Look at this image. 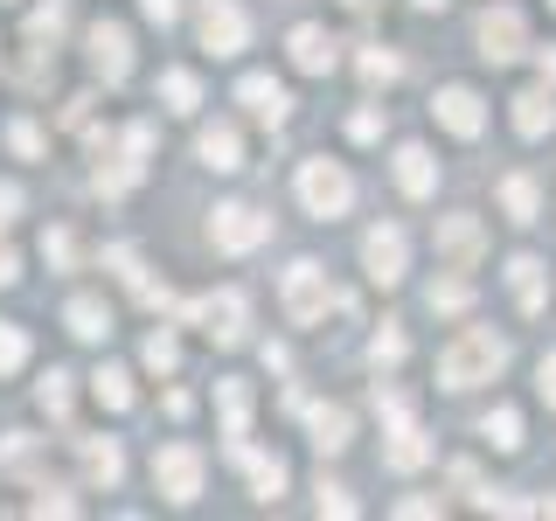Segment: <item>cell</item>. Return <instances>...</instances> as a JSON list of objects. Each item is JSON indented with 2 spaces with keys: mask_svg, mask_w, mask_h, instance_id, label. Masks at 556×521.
I'll return each instance as SVG.
<instances>
[{
  "mask_svg": "<svg viewBox=\"0 0 556 521\" xmlns=\"http://www.w3.org/2000/svg\"><path fill=\"white\" fill-rule=\"evenodd\" d=\"M195 153H202V167H216V174H230V167H243V139H237V126H202V139H195Z\"/></svg>",
  "mask_w": 556,
  "mask_h": 521,
  "instance_id": "cell-16",
  "label": "cell"
},
{
  "mask_svg": "<svg viewBox=\"0 0 556 521\" xmlns=\"http://www.w3.org/2000/svg\"><path fill=\"white\" fill-rule=\"evenodd\" d=\"M501 208H508L515 223H535L543 195H535V181H529V174H508V181H501Z\"/></svg>",
  "mask_w": 556,
  "mask_h": 521,
  "instance_id": "cell-24",
  "label": "cell"
},
{
  "mask_svg": "<svg viewBox=\"0 0 556 521\" xmlns=\"http://www.w3.org/2000/svg\"><path fill=\"white\" fill-rule=\"evenodd\" d=\"M390 361H404V334H396V327L376 334V369H390Z\"/></svg>",
  "mask_w": 556,
  "mask_h": 521,
  "instance_id": "cell-35",
  "label": "cell"
},
{
  "mask_svg": "<svg viewBox=\"0 0 556 521\" xmlns=\"http://www.w3.org/2000/svg\"><path fill=\"white\" fill-rule=\"evenodd\" d=\"M396 69H404V63H396L390 49H369V56H362V77H369V84H390Z\"/></svg>",
  "mask_w": 556,
  "mask_h": 521,
  "instance_id": "cell-33",
  "label": "cell"
},
{
  "mask_svg": "<svg viewBox=\"0 0 556 521\" xmlns=\"http://www.w3.org/2000/svg\"><path fill=\"white\" fill-rule=\"evenodd\" d=\"M320 508H327V514H355V500H348L341 486H320Z\"/></svg>",
  "mask_w": 556,
  "mask_h": 521,
  "instance_id": "cell-37",
  "label": "cell"
},
{
  "mask_svg": "<svg viewBox=\"0 0 556 521\" xmlns=\"http://www.w3.org/2000/svg\"><path fill=\"white\" fill-rule=\"evenodd\" d=\"M208 237H216V251H257V243L271 237V216H257V208H243V202H223L216 223H208Z\"/></svg>",
  "mask_w": 556,
  "mask_h": 521,
  "instance_id": "cell-5",
  "label": "cell"
},
{
  "mask_svg": "<svg viewBox=\"0 0 556 521\" xmlns=\"http://www.w3.org/2000/svg\"><path fill=\"white\" fill-rule=\"evenodd\" d=\"M306 431H313V445H320V452H341L348 439H355V417H348L341 404H313L306 410Z\"/></svg>",
  "mask_w": 556,
  "mask_h": 521,
  "instance_id": "cell-17",
  "label": "cell"
},
{
  "mask_svg": "<svg viewBox=\"0 0 556 521\" xmlns=\"http://www.w3.org/2000/svg\"><path fill=\"white\" fill-rule=\"evenodd\" d=\"M382 459H390V473H417V466L431 459V439L404 417V424H390V445H382Z\"/></svg>",
  "mask_w": 556,
  "mask_h": 521,
  "instance_id": "cell-15",
  "label": "cell"
},
{
  "mask_svg": "<svg viewBox=\"0 0 556 521\" xmlns=\"http://www.w3.org/2000/svg\"><path fill=\"white\" fill-rule=\"evenodd\" d=\"M14 278H22V257H14L8 243H0V285H14Z\"/></svg>",
  "mask_w": 556,
  "mask_h": 521,
  "instance_id": "cell-42",
  "label": "cell"
},
{
  "mask_svg": "<svg viewBox=\"0 0 556 521\" xmlns=\"http://www.w3.org/2000/svg\"><path fill=\"white\" fill-rule=\"evenodd\" d=\"M91 390H98L104 410H132V376H126V369H98Z\"/></svg>",
  "mask_w": 556,
  "mask_h": 521,
  "instance_id": "cell-26",
  "label": "cell"
},
{
  "mask_svg": "<svg viewBox=\"0 0 556 521\" xmlns=\"http://www.w3.org/2000/svg\"><path fill=\"white\" fill-rule=\"evenodd\" d=\"M521 49H529L521 14H515V8H486V14H480V56H486V63H515Z\"/></svg>",
  "mask_w": 556,
  "mask_h": 521,
  "instance_id": "cell-8",
  "label": "cell"
},
{
  "mask_svg": "<svg viewBox=\"0 0 556 521\" xmlns=\"http://www.w3.org/2000/svg\"><path fill=\"white\" fill-rule=\"evenodd\" d=\"M188 320H195L208 341L237 347V341H243V292H208V300L188 306Z\"/></svg>",
  "mask_w": 556,
  "mask_h": 521,
  "instance_id": "cell-6",
  "label": "cell"
},
{
  "mask_svg": "<svg viewBox=\"0 0 556 521\" xmlns=\"http://www.w3.org/2000/svg\"><path fill=\"white\" fill-rule=\"evenodd\" d=\"M216 404H223L230 439H251V390H243V382H216Z\"/></svg>",
  "mask_w": 556,
  "mask_h": 521,
  "instance_id": "cell-23",
  "label": "cell"
},
{
  "mask_svg": "<svg viewBox=\"0 0 556 521\" xmlns=\"http://www.w3.org/2000/svg\"><path fill=\"white\" fill-rule=\"evenodd\" d=\"M300 202L313 216H341V208L355 202V181H348V167H334V161H306L300 167Z\"/></svg>",
  "mask_w": 556,
  "mask_h": 521,
  "instance_id": "cell-2",
  "label": "cell"
},
{
  "mask_svg": "<svg viewBox=\"0 0 556 521\" xmlns=\"http://www.w3.org/2000/svg\"><path fill=\"white\" fill-rule=\"evenodd\" d=\"M22 361H28V334H22V327H8V320H0V376H14Z\"/></svg>",
  "mask_w": 556,
  "mask_h": 521,
  "instance_id": "cell-28",
  "label": "cell"
},
{
  "mask_svg": "<svg viewBox=\"0 0 556 521\" xmlns=\"http://www.w3.org/2000/svg\"><path fill=\"white\" fill-rule=\"evenodd\" d=\"M237 98H243V112L265 118V126H286V112H292L286 84H271V77H243V84H237Z\"/></svg>",
  "mask_w": 556,
  "mask_h": 521,
  "instance_id": "cell-12",
  "label": "cell"
},
{
  "mask_svg": "<svg viewBox=\"0 0 556 521\" xmlns=\"http://www.w3.org/2000/svg\"><path fill=\"white\" fill-rule=\"evenodd\" d=\"M84 473H91L98 486H118V473H126L118 445H112V439H84Z\"/></svg>",
  "mask_w": 556,
  "mask_h": 521,
  "instance_id": "cell-22",
  "label": "cell"
},
{
  "mask_svg": "<svg viewBox=\"0 0 556 521\" xmlns=\"http://www.w3.org/2000/svg\"><path fill=\"white\" fill-rule=\"evenodd\" d=\"M139 8H147V22H161V28H167V22H174V8H181V0H139Z\"/></svg>",
  "mask_w": 556,
  "mask_h": 521,
  "instance_id": "cell-40",
  "label": "cell"
},
{
  "mask_svg": "<svg viewBox=\"0 0 556 521\" xmlns=\"http://www.w3.org/2000/svg\"><path fill=\"white\" fill-rule=\"evenodd\" d=\"M8 139H14V153H28V161L42 153V126H28V118H22V126H14Z\"/></svg>",
  "mask_w": 556,
  "mask_h": 521,
  "instance_id": "cell-36",
  "label": "cell"
},
{
  "mask_svg": "<svg viewBox=\"0 0 556 521\" xmlns=\"http://www.w3.org/2000/svg\"><path fill=\"white\" fill-rule=\"evenodd\" d=\"M174 361H181V347H174V334H167V327H161V334L147 341V369H161V376H167Z\"/></svg>",
  "mask_w": 556,
  "mask_h": 521,
  "instance_id": "cell-31",
  "label": "cell"
},
{
  "mask_svg": "<svg viewBox=\"0 0 556 521\" xmlns=\"http://www.w3.org/2000/svg\"><path fill=\"white\" fill-rule=\"evenodd\" d=\"M348 132H355V139H376L382 118H376V112H355V118H348Z\"/></svg>",
  "mask_w": 556,
  "mask_h": 521,
  "instance_id": "cell-38",
  "label": "cell"
},
{
  "mask_svg": "<svg viewBox=\"0 0 556 521\" xmlns=\"http://www.w3.org/2000/svg\"><path fill=\"white\" fill-rule=\"evenodd\" d=\"M195 28H202V49H208V56H237V49L251 42V22H243L237 0H202Z\"/></svg>",
  "mask_w": 556,
  "mask_h": 521,
  "instance_id": "cell-3",
  "label": "cell"
},
{
  "mask_svg": "<svg viewBox=\"0 0 556 521\" xmlns=\"http://www.w3.org/2000/svg\"><path fill=\"white\" fill-rule=\"evenodd\" d=\"M480 431H486V439H494L501 452H515V445H521V417H515V410H494Z\"/></svg>",
  "mask_w": 556,
  "mask_h": 521,
  "instance_id": "cell-29",
  "label": "cell"
},
{
  "mask_svg": "<svg viewBox=\"0 0 556 521\" xmlns=\"http://www.w3.org/2000/svg\"><path fill=\"white\" fill-rule=\"evenodd\" d=\"M14 208H22V188H14V181H0V223H14Z\"/></svg>",
  "mask_w": 556,
  "mask_h": 521,
  "instance_id": "cell-41",
  "label": "cell"
},
{
  "mask_svg": "<svg viewBox=\"0 0 556 521\" xmlns=\"http://www.w3.org/2000/svg\"><path fill=\"white\" fill-rule=\"evenodd\" d=\"M535 390H543L549 404H556V347H549V355H543V382H535Z\"/></svg>",
  "mask_w": 556,
  "mask_h": 521,
  "instance_id": "cell-43",
  "label": "cell"
},
{
  "mask_svg": "<svg viewBox=\"0 0 556 521\" xmlns=\"http://www.w3.org/2000/svg\"><path fill=\"white\" fill-rule=\"evenodd\" d=\"M91 69L104 84H126L132 77V35L118 28V22H98L91 28Z\"/></svg>",
  "mask_w": 556,
  "mask_h": 521,
  "instance_id": "cell-9",
  "label": "cell"
},
{
  "mask_svg": "<svg viewBox=\"0 0 556 521\" xmlns=\"http://www.w3.org/2000/svg\"><path fill=\"white\" fill-rule=\"evenodd\" d=\"M230 459L243 466V473H251V486H257V500H278L286 494V459H265V452H251V445H230Z\"/></svg>",
  "mask_w": 556,
  "mask_h": 521,
  "instance_id": "cell-13",
  "label": "cell"
},
{
  "mask_svg": "<svg viewBox=\"0 0 556 521\" xmlns=\"http://www.w3.org/2000/svg\"><path fill=\"white\" fill-rule=\"evenodd\" d=\"M153 486L167 500H195L202 494V452L195 445H161L153 452Z\"/></svg>",
  "mask_w": 556,
  "mask_h": 521,
  "instance_id": "cell-4",
  "label": "cell"
},
{
  "mask_svg": "<svg viewBox=\"0 0 556 521\" xmlns=\"http://www.w3.org/2000/svg\"><path fill=\"white\" fill-rule=\"evenodd\" d=\"M348 8H355V14H369V8H376V0H348Z\"/></svg>",
  "mask_w": 556,
  "mask_h": 521,
  "instance_id": "cell-45",
  "label": "cell"
},
{
  "mask_svg": "<svg viewBox=\"0 0 556 521\" xmlns=\"http://www.w3.org/2000/svg\"><path fill=\"white\" fill-rule=\"evenodd\" d=\"M327 306H334V292H327V271H320V265H292V271H286V313H292L300 327H313Z\"/></svg>",
  "mask_w": 556,
  "mask_h": 521,
  "instance_id": "cell-7",
  "label": "cell"
},
{
  "mask_svg": "<svg viewBox=\"0 0 556 521\" xmlns=\"http://www.w3.org/2000/svg\"><path fill=\"white\" fill-rule=\"evenodd\" d=\"M535 271H543V265H535V257H515V265H508V278H515V292H521V306H543V278H535Z\"/></svg>",
  "mask_w": 556,
  "mask_h": 521,
  "instance_id": "cell-27",
  "label": "cell"
},
{
  "mask_svg": "<svg viewBox=\"0 0 556 521\" xmlns=\"http://www.w3.org/2000/svg\"><path fill=\"white\" fill-rule=\"evenodd\" d=\"M42 410H49V417L70 410V376H63V369H49V382H42Z\"/></svg>",
  "mask_w": 556,
  "mask_h": 521,
  "instance_id": "cell-32",
  "label": "cell"
},
{
  "mask_svg": "<svg viewBox=\"0 0 556 521\" xmlns=\"http://www.w3.org/2000/svg\"><path fill=\"white\" fill-rule=\"evenodd\" d=\"M42 257H49V265H70V237H63V230L42 237Z\"/></svg>",
  "mask_w": 556,
  "mask_h": 521,
  "instance_id": "cell-39",
  "label": "cell"
},
{
  "mask_svg": "<svg viewBox=\"0 0 556 521\" xmlns=\"http://www.w3.org/2000/svg\"><path fill=\"white\" fill-rule=\"evenodd\" d=\"M63 22H70V8H63V0H49V8H35V35H42V42H56V35H63Z\"/></svg>",
  "mask_w": 556,
  "mask_h": 521,
  "instance_id": "cell-30",
  "label": "cell"
},
{
  "mask_svg": "<svg viewBox=\"0 0 556 521\" xmlns=\"http://www.w3.org/2000/svg\"><path fill=\"white\" fill-rule=\"evenodd\" d=\"M501 361H508V341H494L486 327H466V334L439 355V382L445 390H473V382H494Z\"/></svg>",
  "mask_w": 556,
  "mask_h": 521,
  "instance_id": "cell-1",
  "label": "cell"
},
{
  "mask_svg": "<svg viewBox=\"0 0 556 521\" xmlns=\"http://www.w3.org/2000/svg\"><path fill=\"white\" fill-rule=\"evenodd\" d=\"M549 126H556L549 91H521V98H515V132H521V139H543Z\"/></svg>",
  "mask_w": 556,
  "mask_h": 521,
  "instance_id": "cell-20",
  "label": "cell"
},
{
  "mask_svg": "<svg viewBox=\"0 0 556 521\" xmlns=\"http://www.w3.org/2000/svg\"><path fill=\"white\" fill-rule=\"evenodd\" d=\"M431 112H439V126H445V132H459V139H480V126H486L480 98L466 91V84H452V91H439V98H431Z\"/></svg>",
  "mask_w": 556,
  "mask_h": 521,
  "instance_id": "cell-11",
  "label": "cell"
},
{
  "mask_svg": "<svg viewBox=\"0 0 556 521\" xmlns=\"http://www.w3.org/2000/svg\"><path fill=\"white\" fill-rule=\"evenodd\" d=\"M63 320H70V334H77V341H104V334H112V313H104V300H70Z\"/></svg>",
  "mask_w": 556,
  "mask_h": 521,
  "instance_id": "cell-21",
  "label": "cell"
},
{
  "mask_svg": "<svg viewBox=\"0 0 556 521\" xmlns=\"http://www.w3.org/2000/svg\"><path fill=\"white\" fill-rule=\"evenodd\" d=\"M466 300H473V292H466L459 278H452V285H431V306H445V313H459Z\"/></svg>",
  "mask_w": 556,
  "mask_h": 521,
  "instance_id": "cell-34",
  "label": "cell"
},
{
  "mask_svg": "<svg viewBox=\"0 0 556 521\" xmlns=\"http://www.w3.org/2000/svg\"><path fill=\"white\" fill-rule=\"evenodd\" d=\"M439 251H445L452 271H466V265L480 257V223H473V216H445V223H439Z\"/></svg>",
  "mask_w": 556,
  "mask_h": 521,
  "instance_id": "cell-14",
  "label": "cell"
},
{
  "mask_svg": "<svg viewBox=\"0 0 556 521\" xmlns=\"http://www.w3.org/2000/svg\"><path fill=\"white\" fill-rule=\"evenodd\" d=\"M362 265H369L376 285H396V278H404V265H410L404 230H369V237H362Z\"/></svg>",
  "mask_w": 556,
  "mask_h": 521,
  "instance_id": "cell-10",
  "label": "cell"
},
{
  "mask_svg": "<svg viewBox=\"0 0 556 521\" xmlns=\"http://www.w3.org/2000/svg\"><path fill=\"white\" fill-rule=\"evenodd\" d=\"M396 188H404V195H431V188H439V161H431L425 147H396Z\"/></svg>",
  "mask_w": 556,
  "mask_h": 521,
  "instance_id": "cell-18",
  "label": "cell"
},
{
  "mask_svg": "<svg viewBox=\"0 0 556 521\" xmlns=\"http://www.w3.org/2000/svg\"><path fill=\"white\" fill-rule=\"evenodd\" d=\"M543 77H556V49H543Z\"/></svg>",
  "mask_w": 556,
  "mask_h": 521,
  "instance_id": "cell-44",
  "label": "cell"
},
{
  "mask_svg": "<svg viewBox=\"0 0 556 521\" xmlns=\"http://www.w3.org/2000/svg\"><path fill=\"white\" fill-rule=\"evenodd\" d=\"M549 8H556V0H549Z\"/></svg>",
  "mask_w": 556,
  "mask_h": 521,
  "instance_id": "cell-47",
  "label": "cell"
},
{
  "mask_svg": "<svg viewBox=\"0 0 556 521\" xmlns=\"http://www.w3.org/2000/svg\"><path fill=\"white\" fill-rule=\"evenodd\" d=\"M161 98H167V112H195V104H202V84L188 77V69H167V77H161Z\"/></svg>",
  "mask_w": 556,
  "mask_h": 521,
  "instance_id": "cell-25",
  "label": "cell"
},
{
  "mask_svg": "<svg viewBox=\"0 0 556 521\" xmlns=\"http://www.w3.org/2000/svg\"><path fill=\"white\" fill-rule=\"evenodd\" d=\"M417 8H445V0H417Z\"/></svg>",
  "mask_w": 556,
  "mask_h": 521,
  "instance_id": "cell-46",
  "label": "cell"
},
{
  "mask_svg": "<svg viewBox=\"0 0 556 521\" xmlns=\"http://www.w3.org/2000/svg\"><path fill=\"white\" fill-rule=\"evenodd\" d=\"M292 63L300 69H313V77H327V69H334V35L327 28H292Z\"/></svg>",
  "mask_w": 556,
  "mask_h": 521,
  "instance_id": "cell-19",
  "label": "cell"
}]
</instances>
